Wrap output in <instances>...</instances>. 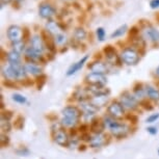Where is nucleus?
I'll return each instance as SVG.
<instances>
[{
  "instance_id": "1",
  "label": "nucleus",
  "mask_w": 159,
  "mask_h": 159,
  "mask_svg": "<svg viewBox=\"0 0 159 159\" xmlns=\"http://www.w3.org/2000/svg\"><path fill=\"white\" fill-rule=\"evenodd\" d=\"M62 119L61 124L65 127H74L81 118V111L76 106H67L62 109Z\"/></svg>"
},
{
  "instance_id": "2",
  "label": "nucleus",
  "mask_w": 159,
  "mask_h": 159,
  "mask_svg": "<svg viewBox=\"0 0 159 159\" xmlns=\"http://www.w3.org/2000/svg\"><path fill=\"white\" fill-rule=\"evenodd\" d=\"M120 57H121L122 61H124L125 64L128 66L136 65L139 61V53H137V51L135 49H133V48H125L121 52Z\"/></svg>"
},
{
  "instance_id": "3",
  "label": "nucleus",
  "mask_w": 159,
  "mask_h": 159,
  "mask_svg": "<svg viewBox=\"0 0 159 159\" xmlns=\"http://www.w3.org/2000/svg\"><path fill=\"white\" fill-rule=\"evenodd\" d=\"M109 130L111 132V134L116 137H125L129 132V127L127 125L122 124V123H118L116 121H113L111 124L109 125Z\"/></svg>"
},
{
  "instance_id": "4",
  "label": "nucleus",
  "mask_w": 159,
  "mask_h": 159,
  "mask_svg": "<svg viewBox=\"0 0 159 159\" xmlns=\"http://www.w3.org/2000/svg\"><path fill=\"white\" fill-rule=\"evenodd\" d=\"M85 81L93 86H104L107 83V78L104 74L89 73L86 75Z\"/></svg>"
},
{
  "instance_id": "5",
  "label": "nucleus",
  "mask_w": 159,
  "mask_h": 159,
  "mask_svg": "<svg viewBox=\"0 0 159 159\" xmlns=\"http://www.w3.org/2000/svg\"><path fill=\"white\" fill-rule=\"evenodd\" d=\"M120 103L124 106V108L133 110L137 107V99L134 97V95H131L129 92H124L120 98Z\"/></svg>"
},
{
  "instance_id": "6",
  "label": "nucleus",
  "mask_w": 159,
  "mask_h": 159,
  "mask_svg": "<svg viewBox=\"0 0 159 159\" xmlns=\"http://www.w3.org/2000/svg\"><path fill=\"white\" fill-rule=\"evenodd\" d=\"M7 38L10 39V41H11L13 43H18V42L22 41L23 38V30L20 26L18 25H11L7 28Z\"/></svg>"
},
{
  "instance_id": "7",
  "label": "nucleus",
  "mask_w": 159,
  "mask_h": 159,
  "mask_svg": "<svg viewBox=\"0 0 159 159\" xmlns=\"http://www.w3.org/2000/svg\"><path fill=\"white\" fill-rule=\"evenodd\" d=\"M107 111H108L109 116H111L113 119H120L122 118L123 116H124V106L120 103V102H112L111 104L108 106V108H107Z\"/></svg>"
},
{
  "instance_id": "8",
  "label": "nucleus",
  "mask_w": 159,
  "mask_h": 159,
  "mask_svg": "<svg viewBox=\"0 0 159 159\" xmlns=\"http://www.w3.org/2000/svg\"><path fill=\"white\" fill-rule=\"evenodd\" d=\"M45 46H46V45H45V42H44L43 38H42L41 35L35 34V35H34V37L31 38L30 47L32 48V49H34L37 52L40 53V54H42V53L44 52Z\"/></svg>"
},
{
  "instance_id": "9",
  "label": "nucleus",
  "mask_w": 159,
  "mask_h": 159,
  "mask_svg": "<svg viewBox=\"0 0 159 159\" xmlns=\"http://www.w3.org/2000/svg\"><path fill=\"white\" fill-rule=\"evenodd\" d=\"M54 142L59 146L66 147V146H69L70 139H69L67 132H66L64 129H61V130H58L57 132L54 133Z\"/></svg>"
},
{
  "instance_id": "10",
  "label": "nucleus",
  "mask_w": 159,
  "mask_h": 159,
  "mask_svg": "<svg viewBox=\"0 0 159 159\" xmlns=\"http://www.w3.org/2000/svg\"><path fill=\"white\" fill-rule=\"evenodd\" d=\"M39 14L42 18L44 19H49L52 16H54L55 14V10L53 8V7H51L50 4L48 3H43L40 5V8H39Z\"/></svg>"
},
{
  "instance_id": "11",
  "label": "nucleus",
  "mask_w": 159,
  "mask_h": 159,
  "mask_svg": "<svg viewBox=\"0 0 159 159\" xmlns=\"http://www.w3.org/2000/svg\"><path fill=\"white\" fill-rule=\"evenodd\" d=\"M25 71L27 74L34 75V76H41L43 73V68L37 65L35 62H27V64L24 65Z\"/></svg>"
},
{
  "instance_id": "12",
  "label": "nucleus",
  "mask_w": 159,
  "mask_h": 159,
  "mask_svg": "<svg viewBox=\"0 0 159 159\" xmlns=\"http://www.w3.org/2000/svg\"><path fill=\"white\" fill-rule=\"evenodd\" d=\"M106 143V136L103 133H97L94 136L91 137L89 140V145L92 148H100V147L104 146Z\"/></svg>"
},
{
  "instance_id": "13",
  "label": "nucleus",
  "mask_w": 159,
  "mask_h": 159,
  "mask_svg": "<svg viewBox=\"0 0 159 159\" xmlns=\"http://www.w3.org/2000/svg\"><path fill=\"white\" fill-rule=\"evenodd\" d=\"M89 69L93 73H99V74H105L108 71V67L106 64L102 61H94L91 65H89Z\"/></svg>"
},
{
  "instance_id": "14",
  "label": "nucleus",
  "mask_w": 159,
  "mask_h": 159,
  "mask_svg": "<svg viewBox=\"0 0 159 159\" xmlns=\"http://www.w3.org/2000/svg\"><path fill=\"white\" fill-rule=\"evenodd\" d=\"M145 37L153 43L159 42V30L153 26H149L145 29Z\"/></svg>"
},
{
  "instance_id": "15",
  "label": "nucleus",
  "mask_w": 159,
  "mask_h": 159,
  "mask_svg": "<svg viewBox=\"0 0 159 159\" xmlns=\"http://www.w3.org/2000/svg\"><path fill=\"white\" fill-rule=\"evenodd\" d=\"M88 59H89V55H85V56H83L80 61H78L77 62H75V64L72 65L71 67L69 68V70L67 71V76H71V75H73V74L76 73V72L79 71L80 69L84 66V64L86 62Z\"/></svg>"
},
{
  "instance_id": "16",
  "label": "nucleus",
  "mask_w": 159,
  "mask_h": 159,
  "mask_svg": "<svg viewBox=\"0 0 159 159\" xmlns=\"http://www.w3.org/2000/svg\"><path fill=\"white\" fill-rule=\"evenodd\" d=\"M81 109L84 116H94L98 111V107L95 106L92 102H81Z\"/></svg>"
},
{
  "instance_id": "17",
  "label": "nucleus",
  "mask_w": 159,
  "mask_h": 159,
  "mask_svg": "<svg viewBox=\"0 0 159 159\" xmlns=\"http://www.w3.org/2000/svg\"><path fill=\"white\" fill-rule=\"evenodd\" d=\"M25 56L26 58L30 59L31 62H37V61H42V54H40L39 52H37L34 49H32L31 47H28L27 49L25 51Z\"/></svg>"
},
{
  "instance_id": "18",
  "label": "nucleus",
  "mask_w": 159,
  "mask_h": 159,
  "mask_svg": "<svg viewBox=\"0 0 159 159\" xmlns=\"http://www.w3.org/2000/svg\"><path fill=\"white\" fill-rule=\"evenodd\" d=\"M104 127H105L104 122H102L100 119H93L91 122V126H89L91 130L93 132H95L96 134L102 133V131L104 130Z\"/></svg>"
},
{
  "instance_id": "19",
  "label": "nucleus",
  "mask_w": 159,
  "mask_h": 159,
  "mask_svg": "<svg viewBox=\"0 0 159 159\" xmlns=\"http://www.w3.org/2000/svg\"><path fill=\"white\" fill-rule=\"evenodd\" d=\"M2 74H3V76L5 77V79L11 80V81H14V80L18 79V75L16 72H15L14 69L11 68V65L5 66V67L2 69Z\"/></svg>"
},
{
  "instance_id": "20",
  "label": "nucleus",
  "mask_w": 159,
  "mask_h": 159,
  "mask_svg": "<svg viewBox=\"0 0 159 159\" xmlns=\"http://www.w3.org/2000/svg\"><path fill=\"white\" fill-rule=\"evenodd\" d=\"M46 29H47V31L49 32L50 34H53L54 37H55V35L59 34H61L58 24L56 23L55 21H52V20H49L46 23Z\"/></svg>"
},
{
  "instance_id": "21",
  "label": "nucleus",
  "mask_w": 159,
  "mask_h": 159,
  "mask_svg": "<svg viewBox=\"0 0 159 159\" xmlns=\"http://www.w3.org/2000/svg\"><path fill=\"white\" fill-rule=\"evenodd\" d=\"M146 95L154 101H159V89L154 88L152 85H147L146 86Z\"/></svg>"
},
{
  "instance_id": "22",
  "label": "nucleus",
  "mask_w": 159,
  "mask_h": 159,
  "mask_svg": "<svg viewBox=\"0 0 159 159\" xmlns=\"http://www.w3.org/2000/svg\"><path fill=\"white\" fill-rule=\"evenodd\" d=\"M108 101V95H102V96H95L94 98L92 99L91 102L95 106H97L98 108L100 106H103V105L106 104V102Z\"/></svg>"
},
{
  "instance_id": "23",
  "label": "nucleus",
  "mask_w": 159,
  "mask_h": 159,
  "mask_svg": "<svg viewBox=\"0 0 159 159\" xmlns=\"http://www.w3.org/2000/svg\"><path fill=\"white\" fill-rule=\"evenodd\" d=\"M89 91L93 93L94 96H102V95H108L109 89H104V86H93L91 89H89Z\"/></svg>"
},
{
  "instance_id": "24",
  "label": "nucleus",
  "mask_w": 159,
  "mask_h": 159,
  "mask_svg": "<svg viewBox=\"0 0 159 159\" xmlns=\"http://www.w3.org/2000/svg\"><path fill=\"white\" fill-rule=\"evenodd\" d=\"M42 38H43V40L45 42V45L47 46L48 49H49L50 51H54L55 50V42H54V40H52V39H51L49 32H48V35H45V32H43V37H42Z\"/></svg>"
},
{
  "instance_id": "25",
  "label": "nucleus",
  "mask_w": 159,
  "mask_h": 159,
  "mask_svg": "<svg viewBox=\"0 0 159 159\" xmlns=\"http://www.w3.org/2000/svg\"><path fill=\"white\" fill-rule=\"evenodd\" d=\"M7 61L10 64H11V62H20V61H21L20 53L11 50V52H8V54H7Z\"/></svg>"
},
{
  "instance_id": "26",
  "label": "nucleus",
  "mask_w": 159,
  "mask_h": 159,
  "mask_svg": "<svg viewBox=\"0 0 159 159\" xmlns=\"http://www.w3.org/2000/svg\"><path fill=\"white\" fill-rule=\"evenodd\" d=\"M74 37L77 41H83L86 38V31L81 27H78L74 32Z\"/></svg>"
},
{
  "instance_id": "27",
  "label": "nucleus",
  "mask_w": 159,
  "mask_h": 159,
  "mask_svg": "<svg viewBox=\"0 0 159 159\" xmlns=\"http://www.w3.org/2000/svg\"><path fill=\"white\" fill-rule=\"evenodd\" d=\"M127 28L128 27H127V25H126V24H124V25H122V26H120V27L116 29V30H115L111 34V39L122 37V35L126 32V30H127Z\"/></svg>"
},
{
  "instance_id": "28",
  "label": "nucleus",
  "mask_w": 159,
  "mask_h": 159,
  "mask_svg": "<svg viewBox=\"0 0 159 159\" xmlns=\"http://www.w3.org/2000/svg\"><path fill=\"white\" fill-rule=\"evenodd\" d=\"M145 96L146 95V89H143L142 86H137V88L134 89V97H135L137 100H142V99L145 98Z\"/></svg>"
},
{
  "instance_id": "29",
  "label": "nucleus",
  "mask_w": 159,
  "mask_h": 159,
  "mask_svg": "<svg viewBox=\"0 0 159 159\" xmlns=\"http://www.w3.org/2000/svg\"><path fill=\"white\" fill-rule=\"evenodd\" d=\"M13 48H14V51H16L18 53H23L24 51H26L25 49V44H24V42H18V43H13Z\"/></svg>"
},
{
  "instance_id": "30",
  "label": "nucleus",
  "mask_w": 159,
  "mask_h": 159,
  "mask_svg": "<svg viewBox=\"0 0 159 159\" xmlns=\"http://www.w3.org/2000/svg\"><path fill=\"white\" fill-rule=\"evenodd\" d=\"M54 42H55L56 45L62 46V45H65L68 42V39L64 34H59L55 35V37H54Z\"/></svg>"
},
{
  "instance_id": "31",
  "label": "nucleus",
  "mask_w": 159,
  "mask_h": 159,
  "mask_svg": "<svg viewBox=\"0 0 159 159\" xmlns=\"http://www.w3.org/2000/svg\"><path fill=\"white\" fill-rule=\"evenodd\" d=\"M11 98H13V100L15 102H17V103H19V104H25L26 102H27L26 98L24 97V96L20 95V94H14L13 96H11Z\"/></svg>"
},
{
  "instance_id": "32",
  "label": "nucleus",
  "mask_w": 159,
  "mask_h": 159,
  "mask_svg": "<svg viewBox=\"0 0 159 159\" xmlns=\"http://www.w3.org/2000/svg\"><path fill=\"white\" fill-rule=\"evenodd\" d=\"M11 125L10 121L1 119V130L3 132H8V131H11Z\"/></svg>"
},
{
  "instance_id": "33",
  "label": "nucleus",
  "mask_w": 159,
  "mask_h": 159,
  "mask_svg": "<svg viewBox=\"0 0 159 159\" xmlns=\"http://www.w3.org/2000/svg\"><path fill=\"white\" fill-rule=\"evenodd\" d=\"M96 34H97L98 40L100 41V42L104 41V39H105V30H104V28L98 27L97 30H96Z\"/></svg>"
},
{
  "instance_id": "34",
  "label": "nucleus",
  "mask_w": 159,
  "mask_h": 159,
  "mask_svg": "<svg viewBox=\"0 0 159 159\" xmlns=\"http://www.w3.org/2000/svg\"><path fill=\"white\" fill-rule=\"evenodd\" d=\"M15 127L17 129H22L24 127V118L23 116H18L15 121Z\"/></svg>"
},
{
  "instance_id": "35",
  "label": "nucleus",
  "mask_w": 159,
  "mask_h": 159,
  "mask_svg": "<svg viewBox=\"0 0 159 159\" xmlns=\"http://www.w3.org/2000/svg\"><path fill=\"white\" fill-rule=\"evenodd\" d=\"M46 79H47V77L43 74L38 78V88H39V89H41L42 88H43V85L46 83Z\"/></svg>"
},
{
  "instance_id": "36",
  "label": "nucleus",
  "mask_w": 159,
  "mask_h": 159,
  "mask_svg": "<svg viewBox=\"0 0 159 159\" xmlns=\"http://www.w3.org/2000/svg\"><path fill=\"white\" fill-rule=\"evenodd\" d=\"M0 143H1L2 147H5V146L8 145V143H10V139H8L7 135H4V134L2 133L1 134V139H0Z\"/></svg>"
},
{
  "instance_id": "37",
  "label": "nucleus",
  "mask_w": 159,
  "mask_h": 159,
  "mask_svg": "<svg viewBox=\"0 0 159 159\" xmlns=\"http://www.w3.org/2000/svg\"><path fill=\"white\" fill-rule=\"evenodd\" d=\"M11 118H13V112H11V111H3L1 113V119L2 120L10 121Z\"/></svg>"
},
{
  "instance_id": "38",
  "label": "nucleus",
  "mask_w": 159,
  "mask_h": 159,
  "mask_svg": "<svg viewBox=\"0 0 159 159\" xmlns=\"http://www.w3.org/2000/svg\"><path fill=\"white\" fill-rule=\"evenodd\" d=\"M158 119H159V113H154V115H151L148 119H147V123H150V124H152V123H154V122L157 121Z\"/></svg>"
},
{
  "instance_id": "39",
  "label": "nucleus",
  "mask_w": 159,
  "mask_h": 159,
  "mask_svg": "<svg viewBox=\"0 0 159 159\" xmlns=\"http://www.w3.org/2000/svg\"><path fill=\"white\" fill-rule=\"evenodd\" d=\"M150 7L152 10H156V8L159 7V0H151L150 1Z\"/></svg>"
},
{
  "instance_id": "40",
  "label": "nucleus",
  "mask_w": 159,
  "mask_h": 159,
  "mask_svg": "<svg viewBox=\"0 0 159 159\" xmlns=\"http://www.w3.org/2000/svg\"><path fill=\"white\" fill-rule=\"evenodd\" d=\"M17 153L19 154L20 156H27L29 154V151L27 149L25 148H22L21 150H17Z\"/></svg>"
},
{
  "instance_id": "41",
  "label": "nucleus",
  "mask_w": 159,
  "mask_h": 159,
  "mask_svg": "<svg viewBox=\"0 0 159 159\" xmlns=\"http://www.w3.org/2000/svg\"><path fill=\"white\" fill-rule=\"evenodd\" d=\"M147 130H148L149 133L152 134V135H154V134L157 133V129H156L155 127H149L148 129H147Z\"/></svg>"
},
{
  "instance_id": "42",
  "label": "nucleus",
  "mask_w": 159,
  "mask_h": 159,
  "mask_svg": "<svg viewBox=\"0 0 159 159\" xmlns=\"http://www.w3.org/2000/svg\"><path fill=\"white\" fill-rule=\"evenodd\" d=\"M8 2H11V0H1V7H3L4 4H7Z\"/></svg>"
},
{
  "instance_id": "43",
  "label": "nucleus",
  "mask_w": 159,
  "mask_h": 159,
  "mask_svg": "<svg viewBox=\"0 0 159 159\" xmlns=\"http://www.w3.org/2000/svg\"><path fill=\"white\" fill-rule=\"evenodd\" d=\"M156 75H157V76L159 77V67L156 69Z\"/></svg>"
},
{
  "instance_id": "44",
  "label": "nucleus",
  "mask_w": 159,
  "mask_h": 159,
  "mask_svg": "<svg viewBox=\"0 0 159 159\" xmlns=\"http://www.w3.org/2000/svg\"><path fill=\"white\" fill-rule=\"evenodd\" d=\"M65 1H68V2H70V1H73V0H65Z\"/></svg>"
},
{
  "instance_id": "45",
  "label": "nucleus",
  "mask_w": 159,
  "mask_h": 159,
  "mask_svg": "<svg viewBox=\"0 0 159 159\" xmlns=\"http://www.w3.org/2000/svg\"><path fill=\"white\" fill-rule=\"evenodd\" d=\"M158 154H159V150H158Z\"/></svg>"
},
{
  "instance_id": "46",
  "label": "nucleus",
  "mask_w": 159,
  "mask_h": 159,
  "mask_svg": "<svg viewBox=\"0 0 159 159\" xmlns=\"http://www.w3.org/2000/svg\"><path fill=\"white\" fill-rule=\"evenodd\" d=\"M16 1H19V0H16Z\"/></svg>"
}]
</instances>
